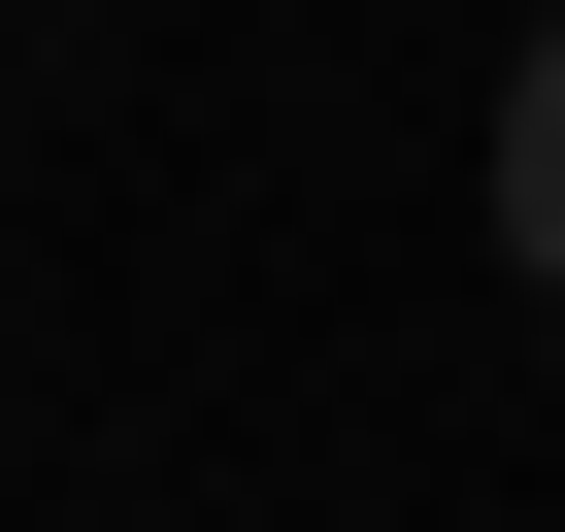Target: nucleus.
Wrapping results in <instances>:
<instances>
[{
	"mask_svg": "<svg viewBox=\"0 0 565 532\" xmlns=\"http://www.w3.org/2000/svg\"><path fill=\"white\" fill-rule=\"evenodd\" d=\"M499 266H532V300H565V34L499 67Z\"/></svg>",
	"mask_w": 565,
	"mask_h": 532,
	"instance_id": "nucleus-1",
	"label": "nucleus"
}]
</instances>
